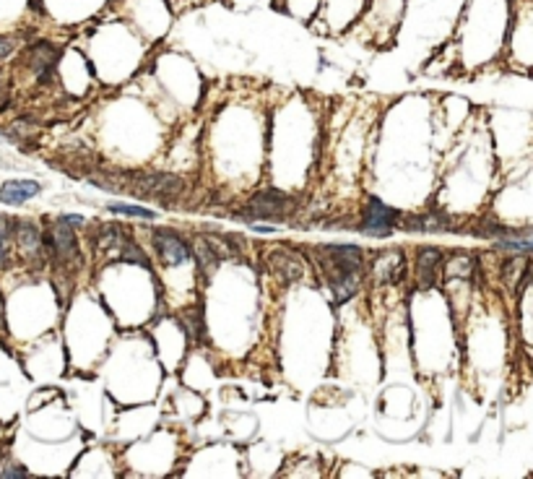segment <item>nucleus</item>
<instances>
[{"label": "nucleus", "mask_w": 533, "mask_h": 479, "mask_svg": "<svg viewBox=\"0 0 533 479\" xmlns=\"http://www.w3.org/2000/svg\"><path fill=\"white\" fill-rule=\"evenodd\" d=\"M128 242L125 237V230L118 227V224H104L99 227L97 237H94V248L97 250H109V248H122Z\"/></svg>", "instance_id": "15"}, {"label": "nucleus", "mask_w": 533, "mask_h": 479, "mask_svg": "<svg viewBox=\"0 0 533 479\" xmlns=\"http://www.w3.org/2000/svg\"><path fill=\"white\" fill-rule=\"evenodd\" d=\"M0 477H6V479H10V477H13V479H24V477H29V474L21 469V466H6V469L0 471Z\"/></svg>", "instance_id": "20"}, {"label": "nucleus", "mask_w": 533, "mask_h": 479, "mask_svg": "<svg viewBox=\"0 0 533 479\" xmlns=\"http://www.w3.org/2000/svg\"><path fill=\"white\" fill-rule=\"evenodd\" d=\"M401 221V214L390 206H385L380 198H369L365 209V221L359 230L367 232V235H377V237H385L393 232V227Z\"/></svg>", "instance_id": "3"}, {"label": "nucleus", "mask_w": 533, "mask_h": 479, "mask_svg": "<svg viewBox=\"0 0 533 479\" xmlns=\"http://www.w3.org/2000/svg\"><path fill=\"white\" fill-rule=\"evenodd\" d=\"M401 271H404V256L398 250H390L375 260L372 276H375L377 284H393V281H398Z\"/></svg>", "instance_id": "10"}, {"label": "nucleus", "mask_w": 533, "mask_h": 479, "mask_svg": "<svg viewBox=\"0 0 533 479\" xmlns=\"http://www.w3.org/2000/svg\"><path fill=\"white\" fill-rule=\"evenodd\" d=\"M10 235V224H8V219L6 217H0V266L6 263V237Z\"/></svg>", "instance_id": "19"}, {"label": "nucleus", "mask_w": 533, "mask_h": 479, "mask_svg": "<svg viewBox=\"0 0 533 479\" xmlns=\"http://www.w3.org/2000/svg\"><path fill=\"white\" fill-rule=\"evenodd\" d=\"M55 60H58V50H55L52 45H47V42H40L37 47H31V65H34V70L40 73L42 81L49 76V70H52V65H55Z\"/></svg>", "instance_id": "14"}, {"label": "nucleus", "mask_w": 533, "mask_h": 479, "mask_svg": "<svg viewBox=\"0 0 533 479\" xmlns=\"http://www.w3.org/2000/svg\"><path fill=\"white\" fill-rule=\"evenodd\" d=\"M37 193H40V182H34V180H8L0 188V201L8 206H19L24 201L34 198Z\"/></svg>", "instance_id": "9"}, {"label": "nucleus", "mask_w": 533, "mask_h": 479, "mask_svg": "<svg viewBox=\"0 0 533 479\" xmlns=\"http://www.w3.org/2000/svg\"><path fill=\"white\" fill-rule=\"evenodd\" d=\"M294 209V201L278 193V190H263L250 198V203L245 206V217L253 219H268V217H287Z\"/></svg>", "instance_id": "2"}, {"label": "nucleus", "mask_w": 533, "mask_h": 479, "mask_svg": "<svg viewBox=\"0 0 533 479\" xmlns=\"http://www.w3.org/2000/svg\"><path fill=\"white\" fill-rule=\"evenodd\" d=\"M154 248H157L159 258L164 260L167 266H182V263L190 260V248L185 245V240L169 230L154 232Z\"/></svg>", "instance_id": "5"}, {"label": "nucleus", "mask_w": 533, "mask_h": 479, "mask_svg": "<svg viewBox=\"0 0 533 479\" xmlns=\"http://www.w3.org/2000/svg\"><path fill=\"white\" fill-rule=\"evenodd\" d=\"M49 245H52V250L58 253L60 258H70L76 253V230H73V224H68L60 217L49 227Z\"/></svg>", "instance_id": "8"}, {"label": "nucleus", "mask_w": 533, "mask_h": 479, "mask_svg": "<svg viewBox=\"0 0 533 479\" xmlns=\"http://www.w3.org/2000/svg\"><path fill=\"white\" fill-rule=\"evenodd\" d=\"M406 230L411 232H445L450 230V219L443 214H422V217H408L401 221Z\"/></svg>", "instance_id": "13"}, {"label": "nucleus", "mask_w": 533, "mask_h": 479, "mask_svg": "<svg viewBox=\"0 0 533 479\" xmlns=\"http://www.w3.org/2000/svg\"><path fill=\"white\" fill-rule=\"evenodd\" d=\"M10 230H13V235H16V245H19L21 253H24L26 258H34V256H40L42 235H40V230L31 224V221H19V224H13Z\"/></svg>", "instance_id": "11"}, {"label": "nucleus", "mask_w": 533, "mask_h": 479, "mask_svg": "<svg viewBox=\"0 0 533 479\" xmlns=\"http://www.w3.org/2000/svg\"><path fill=\"white\" fill-rule=\"evenodd\" d=\"M182 180L177 175H143V178H136L130 190L133 193H141V196H159V198H175L182 193Z\"/></svg>", "instance_id": "4"}, {"label": "nucleus", "mask_w": 533, "mask_h": 479, "mask_svg": "<svg viewBox=\"0 0 533 479\" xmlns=\"http://www.w3.org/2000/svg\"><path fill=\"white\" fill-rule=\"evenodd\" d=\"M443 271V253L437 248H422L416 256V281L419 287H435Z\"/></svg>", "instance_id": "7"}, {"label": "nucleus", "mask_w": 533, "mask_h": 479, "mask_svg": "<svg viewBox=\"0 0 533 479\" xmlns=\"http://www.w3.org/2000/svg\"><path fill=\"white\" fill-rule=\"evenodd\" d=\"M13 52V40H0V60H6Z\"/></svg>", "instance_id": "21"}, {"label": "nucleus", "mask_w": 533, "mask_h": 479, "mask_svg": "<svg viewBox=\"0 0 533 479\" xmlns=\"http://www.w3.org/2000/svg\"><path fill=\"white\" fill-rule=\"evenodd\" d=\"M502 279L523 292L528 287V279H531V266H528V258H507L502 266Z\"/></svg>", "instance_id": "12"}, {"label": "nucleus", "mask_w": 533, "mask_h": 479, "mask_svg": "<svg viewBox=\"0 0 533 479\" xmlns=\"http://www.w3.org/2000/svg\"><path fill=\"white\" fill-rule=\"evenodd\" d=\"M196 253H198V266H200V271H203V274H214L221 258L216 256V250L208 245L206 237H200L196 242Z\"/></svg>", "instance_id": "16"}, {"label": "nucleus", "mask_w": 533, "mask_h": 479, "mask_svg": "<svg viewBox=\"0 0 533 479\" xmlns=\"http://www.w3.org/2000/svg\"><path fill=\"white\" fill-rule=\"evenodd\" d=\"M268 263H271V271H273L281 281H287V284L299 281L305 276V263H302V258L287 248L273 250V253L268 256Z\"/></svg>", "instance_id": "6"}, {"label": "nucleus", "mask_w": 533, "mask_h": 479, "mask_svg": "<svg viewBox=\"0 0 533 479\" xmlns=\"http://www.w3.org/2000/svg\"><path fill=\"white\" fill-rule=\"evenodd\" d=\"M109 211L115 214H128V217H138V219H154V211L141 209V206H125V203H112Z\"/></svg>", "instance_id": "17"}, {"label": "nucleus", "mask_w": 533, "mask_h": 479, "mask_svg": "<svg viewBox=\"0 0 533 479\" xmlns=\"http://www.w3.org/2000/svg\"><path fill=\"white\" fill-rule=\"evenodd\" d=\"M323 256H326L323 271L336 299L338 302L351 299L362 284V266H365L362 250L354 245H328L323 248Z\"/></svg>", "instance_id": "1"}, {"label": "nucleus", "mask_w": 533, "mask_h": 479, "mask_svg": "<svg viewBox=\"0 0 533 479\" xmlns=\"http://www.w3.org/2000/svg\"><path fill=\"white\" fill-rule=\"evenodd\" d=\"M447 276L450 279H466V276H471V260H466V258H458V260H450L447 263Z\"/></svg>", "instance_id": "18"}]
</instances>
